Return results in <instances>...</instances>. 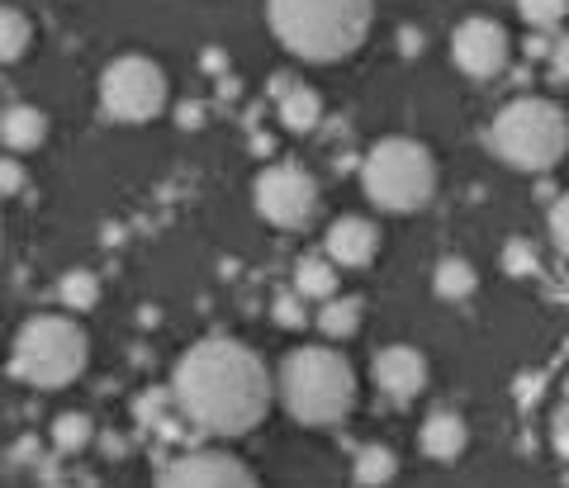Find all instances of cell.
<instances>
[{
	"mask_svg": "<svg viewBox=\"0 0 569 488\" xmlns=\"http://www.w3.org/2000/svg\"><path fill=\"white\" fill-rule=\"evenodd\" d=\"M176 412L209 437H247L271 412V370L233 337H204L176 360Z\"/></svg>",
	"mask_w": 569,
	"mask_h": 488,
	"instance_id": "cell-1",
	"label": "cell"
},
{
	"mask_svg": "<svg viewBox=\"0 0 569 488\" xmlns=\"http://www.w3.org/2000/svg\"><path fill=\"white\" fill-rule=\"evenodd\" d=\"M271 33L305 62H342L366 43L376 0H266Z\"/></svg>",
	"mask_w": 569,
	"mask_h": 488,
	"instance_id": "cell-2",
	"label": "cell"
},
{
	"mask_svg": "<svg viewBox=\"0 0 569 488\" xmlns=\"http://www.w3.org/2000/svg\"><path fill=\"white\" fill-rule=\"evenodd\" d=\"M280 404L305 427H337L356 404V370L337 347H299L280 360Z\"/></svg>",
	"mask_w": 569,
	"mask_h": 488,
	"instance_id": "cell-3",
	"label": "cell"
},
{
	"mask_svg": "<svg viewBox=\"0 0 569 488\" xmlns=\"http://www.w3.org/2000/svg\"><path fill=\"white\" fill-rule=\"evenodd\" d=\"M86 360H91V337L81 322L67 313H39L14 332L10 375L33 389H62L86 370Z\"/></svg>",
	"mask_w": 569,
	"mask_h": 488,
	"instance_id": "cell-4",
	"label": "cell"
},
{
	"mask_svg": "<svg viewBox=\"0 0 569 488\" xmlns=\"http://www.w3.org/2000/svg\"><path fill=\"white\" fill-rule=\"evenodd\" d=\"M489 142L498 161H508L512 171H556L560 157L569 152V119L560 104H550L541 96H522V100H508L498 110Z\"/></svg>",
	"mask_w": 569,
	"mask_h": 488,
	"instance_id": "cell-5",
	"label": "cell"
},
{
	"mask_svg": "<svg viewBox=\"0 0 569 488\" xmlns=\"http://www.w3.org/2000/svg\"><path fill=\"white\" fill-rule=\"evenodd\" d=\"M361 186L376 209L418 213L437 195V161L418 138H380L361 161Z\"/></svg>",
	"mask_w": 569,
	"mask_h": 488,
	"instance_id": "cell-6",
	"label": "cell"
},
{
	"mask_svg": "<svg viewBox=\"0 0 569 488\" xmlns=\"http://www.w3.org/2000/svg\"><path fill=\"white\" fill-rule=\"evenodd\" d=\"M100 110L114 123H152L167 110V71L142 52H123L100 77Z\"/></svg>",
	"mask_w": 569,
	"mask_h": 488,
	"instance_id": "cell-7",
	"label": "cell"
},
{
	"mask_svg": "<svg viewBox=\"0 0 569 488\" xmlns=\"http://www.w3.org/2000/svg\"><path fill=\"white\" fill-rule=\"evenodd\" d=\"M252 205L271 228L295 232L318 213V180L299 161H271L252 186Z\"/></svg>",
	"mask_w": 569,
	"mask_h": 488,
	"instance_id": "cell-8",
	"label": "cell"
},
{
	"mask_svg": "<svg viewBox=\"0 0 569 488\" xmlns=\"http://www.w3.org/2000/svg\"><path fill=\"white\" fill-rule=\"evenodd\" d=\"M157 488H257V475L228 450H190L162 465Z\"/></svg>",
	"mask_w": 569,
	"mask_h": 488,
	"instance_id": "cell-9",
	"label": "cell"
},
{
	"mask_svg": "<svg viewBox=\"0 0 569 488\" xmlns=\"http://www.w3.org/2000/svg\"><path fill=\"white\" fill-rule=\"evenodd\" d=\"M508 29L489 20V14H475V20H460L456 33H451V58L456 67L466 71L475 81H489L498 71L508 67Z\"/></svg>",
	"mask_w": 569,
	"mask_h": 488,
	"instance_id": "cell-10",
	"label": "cell"
},
{
	"mask_svg": "<svg viewBox=\"0 0 569 488\" xmlns=\"http://www.w3.org/2000/svg\"><path fill=\"white\" fill-rule=\"evenodd\" d=\"M376 385L389 404H413L427 389V356L418 347H385L376 356Z\"/></svg>",
	"mask_w": 569,
	"mask_h": 488,
	"instance_id": "cell-11",
	"label": "cell"
},
{
	"mask_svg": "<svg viewBox=\"0 0 569 488\" xmlns=\"http://www.w3.org/2000/svg\"><path fill=\"white\" fill-rule=\"evenodd\" d=\"M376 251H380V228L361 219V213H342L332 228H328V257L337 266H351V270H361L376 261Z\"/></svg>",
	"mask_w": 569,
	"mask_h": 488,
	"instance_id": "cell-12",
	"label": "cell"
},
{
	"mask_svg": "<svg viewBox=\"0 0 569 488\" xmlns=\"http://www.w3.org/2000/svg\"><path fill=\"white\" fill-rule=\"evenodd\" d=\"M271 96H276V114L290 133H309L323 119V96L313 86L295 81V77H271Z\"/></svg>",
	"mask_w": 569,
	"mask_h": 488,
	"instance_id": "cell-13",
	"label": "cell"
},
{
	"mask_svg": "<svg viewBox=\"0 0 569 488\" xmlns=\"http://www.w3.org/2000/svg\"><path fill=\"white\" fill-rule=\"evenodd\" d=\"M422 450L432 460H441V465H451L460 450L470 446V427H466V418L460 412H451V408H437V412H427V422H422Z\"/></svg>",
	"mask_w": 569,
	"mask_h": 488,
	"instance_id": "cell-14",
	"label": "cell"
},
{
	"mask_svg": "<svg viewBox=\"0 0 569 488\" xmlns=\"http://www.w3.org/2000/svg\"><path fill=\"white\" fill-rule=\"evenodd\" d=\"M0 138H6L10 152H33L48 138L43 110H33V104H10V110L0 114Z\"/></svg>",
	"mask_w": 569,
	"mask_h": 488,
	"instance_id": "cell-15",
	"label": "cell"
},
{
	"mask_svg": "<svg viewBox=\"0 0 569 488\" xmlns=\"http://www.w3.org/2000/svg\"><path fill=\"white\" fill-rule=\"evenodd\" d=\"M332 266H337L332 257H305L295 266V289L305 299H318V303L337 299V270Z\"/></svg>",
	"mask_w": 569,
	"mask_h": 488,
	"instance_id": "cell-16",
	"label": "cell"
},
{
	"mask_svg": "<svg viewBox=\"0 0 569 488\" xmlns=\"http://www.w3.org/2000/svg\"><path fill=\"white\" fill-rule=\"evenodd\" d=\"M399 475V456L389 446H361L356 450V465H351V479L361 484V488H380V484H389Z\"/></svg>",
	"mask_w": 569,
	"mask_h": 488,
	"instance_id": "cell-17",
	"label": "cell"
},
{
	"mask_svg": "<svg viewBox=\"0 0 569 488\" xmlns=\"http://www.w3.org/2000/svg\"><path fill=\"white\" fill-rule=\"evenodd\" d=\"M361 313H366V303H361V299L337 295V299H328L323 309H318V328H323V337L342 341V337H351L356 328H361Z\"/></svg>",
	"mask_w": 569,
	"mask_h": 488,
	"instance_id": "cell-18",
	"label": "cell"
},
{
	"mask_svg": "<svg viewBox=\"0 0 569 488\" xmlns=\"http://www.w3.org/2000/svg\"><path fill=\"white\" fill-rule=\"evenodd\" d=\"M33 43V24H29V14L20 6H6L0 10V58L6 62H20L24 52Z\"/></svg>",
	"mask_w": 569,
	"mask_h": 488,
	"instance_id": "cell-19",
	"label": "cell"
},
{
	"mask_svg": "<svg viewBox=\"0 0 569 488\" xmlns=\"http://www.w3.org/2000/svg\"><path fill=\"white\" fill-rule=\"evenodd\" d=\"M475 266L470 261H460V257H447V261H437L432 270V289L441 299H470L475 295Z\"/></svg>",
	"mask_w": 569,
	"mask_h": 488,
	"instance_id": "cell-20",
	"label": "cell"
},
{
	"mask_svg": "<svg viewBox=\"0 0 569 488\" xmlns=\"http://www.w3.org/2000/svg\"><path fill=\"white\" fill-rule=\"evenodd\" d=\"M58 299H62V309H96V299H100V280H96V270H67V276L58 280Z\"/></svg>",
	"mask_w": 569,
	"mask_h": 488,
	"instance_id": "cell-21",
	"label": "cell"
},
{
	"mask_svg": "<svg viewBox=\"0 0 569 488\" xmlns=\"http://www.w3.org/2000/svg\"><path fill=\"white\" fill-rule=\"evenodd\" d=\"M91 437H96V427H91L86 412H62V418L52 422V446L58 450H81Z\"/></svg>",
	"mask_w": 569,
	"mask_h": 488,
	"instance_id": "cell-22",
	"label": "cell"
},
{
	"mask_svg": "<svg viewBox=\"0 0 569 488\" xmlns=\"http://www.w3.org/2000/svg\"><path fill=\"white\" fill-rule=\"evenodd\" d=\"M518 14L531 29H560L565 14H569V0H518Z\"/></svg>",
	"mask_w": 569,
	"mask_h": 488,
	"instance_id": "cell-23",
	"label": "cell"
},
{
	"mask_svg": "<svg viewBox=\"0 0 569 488\" xmlns=\"http://www.w3.org/2000/svg\"><path fill=\"white\" fill-rule=\"evenodd\" d=\"M305 295H280L276 303H271V318L280 322V328H305L309 322V313H305V303H299Z\"/></svg>",
	"mask_w": 569,
	"mask_h": 488,
	"instance_id": "cell-24",
	"label": "cell"
},
{
	"mask_svg": "<svg viewBox=\"0 0 569 488\" xmlns=\"http://www.w3.org/2000/svg\"><path fill=\"white\" fill-rule=\"evenodd\" d=\"M550 242H556L565 257H569V190L560 195L556 205H550Z\"/></svg>",
	"mask_w": 569,
	"mask_h": 488,
	"instance_id": "cell-25",
	"label": "cell"
},
{
	"mask_svg": "<svg viewBox=\"0 0 569 488\" xmlns=\"http://www.w3.org/2000/svg\"><path fill=\"white\" fill-rule=\"evenodd\" d=\"M503 266H508V276H531V270H537V257H531L527 242H508Z\"/></svg>",
	"mask_w": 569,
	"mask_h": 488,
	"instance_id": "cell-26",
	"label": "cell"
},
{
	"mask_svg": "<svg viewBox=\"0 0 569 488\" xmlns=\"http://www.w3.org/2000/svg\"><path fill=\"white\" fill-rule=\"evenodd\" d=\"M0 190H6V200H14V195L24 190V167H20V157H6V167H0Z\"/></svg>",
	"mask_w": 569,
	"mask_h": 488,
	"instance_id": "cell-27",
	"label": "cell"
},
{
	"mask_svg": "<svg viewBox=\"0 0 569 488\" xmlns=\"http://www.w3.org/2000/svg\"><path fill=\"white\" fill-rule=\"evenodd\" d=\"M550 67H556V77L569 86V33H565V39L556 43V52H550Z\"/></svg>",
	"mask_w": 569,
	"mask_h": 488,
	"instance_id": "cell-28",
	"label": "cell"
},
{
	"mask_svg": "<svg viewBox=\"0 0 569 488\" xmlns=\"http://www.w3.org/2000/svg\"><path fill=\"white\" fill-rule=\"evenodd\" d=\"M527 52L531 58H546V39H527Z\"/></svg>",
	"mask_w": 569,
	"mask_h": 488,
	"instance_id": "cell-29",
	"label": "cell"
},
{
	"mask_svg": "<svg viewBox=\"0 0 569 488\" xmlns=\"http://www.w3.org/2000/svg\"><path fill=\"white\" fill-rule=\"evenodd\" d=\"M556 441H560V456H569V427H560V437H556Z\"/></svg>",
	"mask_w": 569,
	"mask_h": 488,
	"instance_id": "cell-30",
	"label": "cell"
}]
</instances>
